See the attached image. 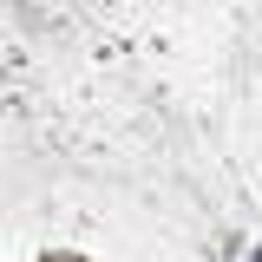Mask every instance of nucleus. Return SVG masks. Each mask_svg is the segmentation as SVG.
Listing matches in <instances>:
<instances>
[]
</instances>
